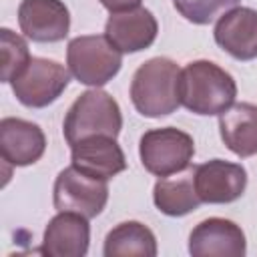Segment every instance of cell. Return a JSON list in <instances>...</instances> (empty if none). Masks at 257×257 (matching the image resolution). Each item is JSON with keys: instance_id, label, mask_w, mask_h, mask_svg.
Returning <instances> with one entry per match:
<instances>
[{"instance_id": "1", "label": "cell", "mask_w": 257, "mask_h": 257, "mask_svg": "<svg viewBox=\"0 0 257 257\" xmlns=\"http://www.w3.org/2000/svg\"><path fill=\"white\" fill-rule=\"evenodd\" d=\"M235 78L211 60H193L179 72V100L195 114H221L235 102Z\"/></svg>"}, {"instance_id": "2", "label": "cell", "mask_w": 257, "mask_h": 257, "mask_svg": "<svg viewBox=\"0 0 257 257\" xmlns=\"http://www.w3.org/2000/svg\"><path fill=\"white\" fill-rule=\"evenodd\" d=\"M179 72V64L165 56H155L143 62L131 80V100L137 112L149 118L175 112L181 106Z\"/></svg>"}, {"instance_id": "3", "label": "cell", "mask_w": 257, "mask_h": 257, "mask_svg": "<svg viewBox=\"0 0 257 257\" xmlns=\"http://www.w3.org/2000/svg\"><path fill=\"white\" fill-rule=\"evenodd\" d=\"M122 128V114L118 102L100 88L82 92L68 108L62 124L64 139L70 147L90 137H118Z\"/></svg>"}, {"instance_id": "4", "label": "cell", "mask_w": 257, "mask_h": 257, "mask_svg": "<svg viewBox=\"0 0 257 257\" xmlns=\"http://www.w3.org/2000/svg\"><path fill=\"white\" fill-rule=\"evenodd\" d=\"M70 74L86 86L98 88L112 80L122 66V52L102 34L76 36L66 46Z\"/></svg>"}, {"instance_id": "5", "label": "cell", "mask_w": 257, "mask_h": 257, "mask_svg": "<svg viewBox=\"0 0 257 257\" xmlns=\"http://www.w3.org/2000/svg\"><path fill=\"white\" fill-rule=\"evenodd\" d=\"M195 155L193 137L175 126L151 128L141 137L139 157L155 177H169L185 171Z\"/></svg>"}, {"instance_id": "6", "label": "cell", "mask_w": 257, "mask_h": 257, "mask_svg": "<svg viewBox=\"0 0 257 257\" xmlns=\"http://www.w3.org/2000/svg\"><path fill=\"white\" fill-rule=\"evenodd\" d=\"M70 74L60 62L32 56L28 66L10 84L18 102L30 108H44L64 92Z\"/></svg>"}, {"instance_id": "7", "label": "cell", "mask_w": 257, "mask_h": 257, "mask_svg": "<svg viewBox=\"0 0 257 257\" xmlns=\"http://www.w3.org/2000/svg\"><path fill=\"white\" fill-rule=\"evenodd\" d=\"M52 201L56 211H70L92 219L102 213L108 201V185L106 181L92 179L70 165L58 173L52 189Z\"/></svg>"}, {"instance_id": "8", "label": "cell", "mask_w": 257, "mask_h": 257, "mask_svg": "<svg viewBox=\"0 0 257 257\" xmlns=\"http://www.w3.org/2000/svg\"><path fill=\"white\" fill-rule=\"evenodd\" d=\"M245 187L247 171L239 163L211 159L195 167V189L203 203H233L245 193Z\"/></svg>"}, {"instance_id": "9", "label": "cell", "mask_w": 257, "mask_h": 257, "mask_svg": "<svg viewBox=\"0 0 257 257\" xmlns=\"http://www.w3.org/2000/svg\"><path fill=\"white\" fill-rule=\"evenodd\" d=\"M189 253L193 257H243L247 253L245 233L229 219L209 217L191 231Z\"/></svg>"}, {"instance_id": "10", "label": "cell", "mask_w": 257, "mask_h": 257, "mask_svg": "<svg viewBox=\"0 0 257 257\" xmlns=\"http://www.w3.org/2000/svg\"><path fill=\"white\" fill-rule=\"evenodd\" d=\"M18 24L32 42H58L68 34L70 14L62 0H22Z\"/></svg>"}, {"instance_id": "11", "label": "cell", "mask_w": 257, "mask_h": 257, "mask_svg": "<svg viewBox=\"0 0 257 257\" xmlns=\"http://www.w3.org/2000/svg\"><path fill=\"white\" fill-rule=\"evenodd\" d=\"M70 149V165L92 179L108 181L126 169V157L114 137H90Z\"/></svg>"}, {"instance_id": "12", "label": "cell", "mask_w": 257, "mask_h": 257, "mask_svg": "<svg viewBox=\"0 0 257 257\" xmlns=\"http://www.w3.org/2000/svg\"><path fill=\"white\" fill-rule=\"evenodd\" d=\"M159 32V22L147 8L110 14L104 24V36L122 54H133L149 48Z\"/></svg>"}, {"instance_id": "13", "label": "cell", "mask_w": 257, "mask_h": 257, "mask_svg": "<svg viewBox=\"0 0 257 257\" xmlns=\"http://www.w3.org/2000/svg\"><path fill=\"white\" fill-rule=\"evenodd\" d=\"M46 149L42 128L30 120L4 116L0 120V153L4 163L12 167L34 165Z\"/></svg>"}, {"instance_id": "14", "label": "cell", "mask_w": 257, "mask_h": 257, "mask_svg": "<svg viewBox=\"0 0 257 257\" xmlns=\"http://www.w3.org/2000/svg\"><path fill=\"white\" fill-rule=\"evenodd\" d=\"M215 42L237 60L257 58V10L237 6L225 12L213 30Z\"/></svg>"}, {"instance_id": "15", "label": "cell", "mask_w": 257, "mask_h": 257, "mask_svg": "<svg viewBox=\"0 0 257 257\" xmlns=\"http://www.w3.org/2000/svg\"><path fill=\"white\" fill-rule=\"evenodd\" d=\"M90 243V225L84 215L58 211L42 237V253L50 257H84Z\"/></svg>"}, {"instance_id": "16", "label": "cell", "mask_w": 257, "mask_h": 257, "mask_svg": "<svg viewBox=\"0 0 257 257\" xmlns=\"http://www.w3.org/2000/svg\"><path fill=\"white\" fill-rule=\"evenodd\" d=\"M219 133L225 147L237 157L257 155V104L233 102L219 114Z\"/></svg>"}, {"instance_id": "17", "label": "cell", "mask_w": 257, "mask_h": 257, "mask_svg": "<svg viewBox=\"0 0 257 257\" xmlns=\"http://www.w3.org/2000/svg\"><path fill=\"white\" fill-rule=\"evenodd\" d=\"M155 207L169 217H183L191 211L199 209L203 203L195 189V167L185 169L181 173L161 177L153 189Z\"/></svg>"}, {"instance_id": "18", "label": "cell", "mask_w": 257, "mask_h": 257, "mask_svg": "<svg viewBox=\"0 0 257 257\" xmlns=\"http://www.w3.org/2000/svg\"><path fill=\"white\" fill-rule=\"evenodd\" d=\"M102 253L104 257H155L157 239L147 225L139 221H124L106 233Z\"/></svg>"}, {"instance_id": "19", "label": "cell", "mask_w": 257, "mask_h": 257, "mask_svg": "<svg viewBox=\"0 0 257 257\" xmlns=\"http://www.w3.org/2000/svg\"><path fill=\"white\" fill-rule=\"evenodd\" d=\"M0 46H2V82H12L30 62V50L22 36L12 32L10 28L0 30Z\"/></svg>"}, {"instance_id": "20", "label": "cell", "mask_w": 257, "mask_h": 257, "mask_svg": "<svg viewBox=\"0 0 257 257\" xmlns=\"http://www.w3.org/2000/svg\"><path fill=\"white\" fill-rule=\"evenodd\" d=\"M239 0H173L175 10L193 24H211L219 20L225 12L235 8Z\"/></svg>"}, {"instance_id": "21", "label": "cell", "mask_w": 257, "mask_h": 257, "mask_svg": "<svg viewBox=\"0 0 257 257\" xmlns=\"http://www.w3.org/2000/svg\"><path fill=\"white\" fill-rule=\"evenodd\" d=\"M141 2H143V0H100V4H102L110 14L135 10V8L141 6Z\"/></svg>"}]
</instances>
